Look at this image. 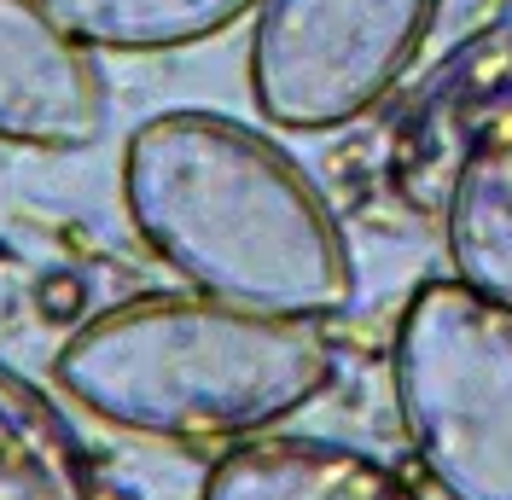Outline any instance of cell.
I'll list each match as a JSON object with an SVG mask.
<instances>
[{
    "instance_id": "obj_1",
    "label": "cell",
    "mask_w": 512,
    "mask_h": 500,
    "mask_svg": "<svg viewBox=\"0 0 512 500\" xmlns=\"http://www.w3.org/2000/svg\"><path fill=\"white\" fill-rule=\"evenodd\" d=\"M123 204L140 239L204 297L332 320L355 297L344 227L268 134L222 111H163L128 134Z\"/></svg>"
},
{
    "instance_id": "obj_2",
    "label": "cell",
    "mask_w": 512,
    "mask_h": 500,
    "mask_svg": "<svg viewBox=\"0 0 512 500\" xmlns=\"http://www.w3.org/2000/svg\"><path fill=\"white\" fill-rule=\"evenodd\" d=\"M338 378L320 320L239 309L222 297H128L82 320L59 349L64 396L105 425L163 442H245Z\"/></svg>"
},
{
    "instance_id": "obj_3",
    "label": "cell",
    "mask_w": 512,
    "mask_h": 500,
    "mask_svg": "<svg viewBox=\"0 0 512 500\" xmlns=\"http://www.w3.org/2000/svg\"><path fill=\"white\" fill-rule=\"evenodd\" d=\"M396 413L448 500H512V309L466 280L408 297L390 344Z\"/></svg>"
},
{
    "instance_id": "obj_4",
    "label": "cell",
    "mask_w": 512,
    "mask_h": 500,
    "mask_svg": "<svg viewBox=\"0 0 512 500\" xmlns=\"http://www.w3.org/2000/svg\"><path fill=\"white\" fill-rule=\"evenodd\" d=\"M431 18L437 0H256V111L291 134L367 117L425 47Z\"/></svg>"
},
{
    "instance_id": "obj_5",
    "label": "cell",
    "mask_w": 512,
    "mask_h": 500,
    "mask_svg": "<svg viewBox=\"0 0 512 500\" xmlns=\"http://www.w3.org/2000/svg\"><path fill=\"white\" fill-rule=\"evenodd\" d=\"M105 128V76L94 47L47 0H0V146L76 152Z\"/></svg>"
},
{
    "instance_id": "obj_6",
    "label": "cell",
    "mask_w": 512,
    "mask_h": 500,
    "mask_svg": "<svg viewBox=\"0 0 512 500\" xmlns=\"http://www.w3.org/2000/svg\"><path fill=\"white\" fill-rule=\"evenodd\" d=\"M198 500H419L408 477L344 442L245 437L204 471Z\"/></svg>"
},
{
    "instance_id": "obj_7",
    "label": "cell",
    "mask_w": 512,
    "mask_h": 500,
    "mask_svg": "<svg viewBox=\"0 0 512 500\" xmlns=\"http://www.w3.org/2000/svg\"><path fill=\"white\" fill-rule=\"evenodd\" d=\"M454 280L512 309V99L489 111L448 181Z\"/></svg>"
},
{
    "instance_id": "obj_8",
    "label": "cell",
    "mask_w": 512,
    "mask_h": 500,
    "mask_svg": "<svg viewBox=\"0 0 512 500\" xmlns=\"http://www.w3.org/2000/svg\"><path fill=\"white\" fill-rule=\"evenodd\" d=\"M0 500H134L94 466L76 425L24 373L0 367Z\"/></svg>"
},
{
    "instance_id": "obj_9",
    "label": "cell",
    "mask_w": 512,
    "mask_h": 500,
    "mask_svg": "<svg viewBox=\"0 0 512 500\" xmlns=\"http://www.w3.org/2000/svg\"><path fill=\"white\" fill-rule=\"evenodd\" d=\"M53 18L94 53H169L233 30L256 0H47Z\"/></svg>"
}]
</instances>
